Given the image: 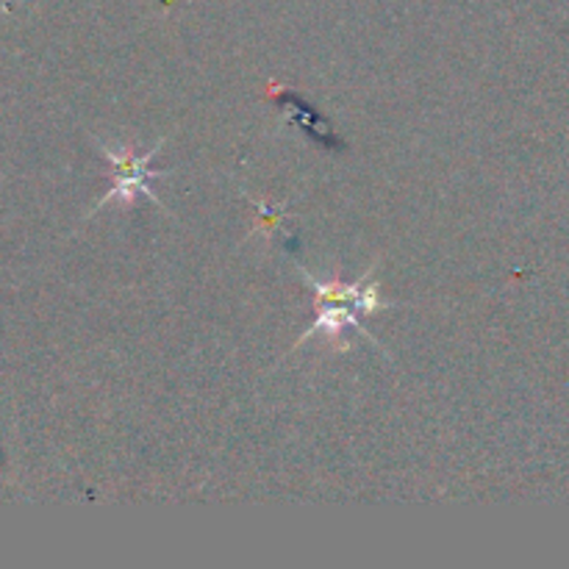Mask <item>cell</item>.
I'll list each match as a JSON object with an SVG mask.
<instances>
[{
  "mask_svg": "<svg viewBox=\"0 0 569 569\" xmlns=\"http://www.w3.org/2000/svg\"><path fill=\"white\" fill-rule=\"evenodd\" d=\"M94 142H98V139H94ZM161 144H164V139H159V142H156L144 156H133L131 150H122V153H117V150H109L103 142H98L100 153H103L106 161L114 167V183H111L109 192L100 198V203L94 206V211L103 209V206H109V203H133V198H137V194H144L150 203H156L159 209H164V206H161V200L156 198L153 187H150V178L167 176L164 170H150V161H153V156L159 153Z\"/></svg>",
  "mask_w": 569,
  "mask_h": 569,
  "instance_id": "cell-2",
  "label": "cell"
},
{
  "mask_svg": "<svg viewBox=\"0 0 569 569\" xmlns=\"http://www.w3.org/2000/svg\"><path fill=\"white\" fill-rule=\"evenodd\" d=\"M256 206H259V209H261V211H264V214H267V209H264V206H261V203H256ZM283 217H287V214H276V217H267V222H264V231H272V228H276V222H278V220H283Z\"/></svg>",
  "mask_w": 569,
  "mask_h": 569,
  "instance_id": "cell-3",
  "label": "cell"
},
{
  "mask_svg": "<svg viewBox=\"0 0 569 569\" xmlns=\"http://www.w3.org/2000/svg\"><path fill=\"white\" fill-rule=\"evenodd\" d=\"M300 272H303L306 283L315 289L320 315H317L315 326H311L309 331H306L303 337L295 342V348H300V345H303L309 337H320V333H326L331 342L339 345V350H348L350 345H348V339H345V333L348 331H359L361 337L370 339L376 348H381V342L376 339V333L367 331L359 320L361 315H376V311L392 309L395 306V303H387V300L381 298V287H378V281H372V272H376V267H370V272H367V276L356 283H342L339 278L320 281V278L309 276L306 270H300Z\"/></svg>",
  "mask_w": 569,
  "mask_h": 569,
  "instance_id": "cell-1",
  "label": "cell"
}]
</instances>
